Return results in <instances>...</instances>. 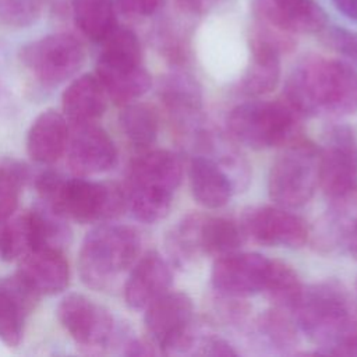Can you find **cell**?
<instances>
[{
  "label": "cell",
  "mask_w": 357,
  "mask_h": 357,
  "mask_svg": "<svg viewBox=\"0 0 357 357\" xmlns=\"http://www.w3.org/2000/svg\"><path fill=\"white\" fill-rule=\"evenodd\" d=\"M271 259L257 252H229L220 255L211 272L216 290L227 296L244 297L262 291L268 278Z\"/></svg>",
  "instance_id": "cell-12"
},
{
  "label": "cell",
  "mask_w": 357,
  "mask_h": 357,
  "mask_svg": "<svg viewBox=\"0 0 357 357\" xmlns=\"http://www.w3.org/2000/svg\"><path fill=\"white\" fill-rule=\"evenodd\" d=\"M20 60L42 85L57 86L79 71L85 50L75 36L59 32L22 46Z\"/></svg>",
  "instance_id": "cell-8"
},
{
  "label": "cell",
  "mask_w": 357,
  "mask_h": 357,
  "mask_svg": "<svg viewBox=\"0 0 357 357\" xmlns=\"http://www.w3.org/2000/svg\"><path fill=\"white\" fill-rule=\"evenodd\" d=\"M300 114L286 102L254 100L236 106L227 119L231 135L252 149H266L293 138Z\"/></svg>",
  "instance_id": "cell-6"
},
{
  "label": "cell",
  "mask_w": 357,
  "mask_h": 357,
  "mask_svg": "<svg viewBox=\"0 0 357 357\" xmlns=\"http://www.w3.org/2000/svg\"><path fill=\"white\" fill-rule=\"evenodd\" d=\"M45 0H0V22L13 28H25L38 21Z\"/></svg>",
  "instance_id": "cell-32"
},
{
  "label": "cell",
  "mask_w": 357,
  "mask_h": 357,
  "mask_svg": "<svg viewBox=\"0 0 357 357\" xmlns=\"http://www.w3.org/2000/svg\"><path fill=\"white\" fill-rule=\"evenodd\" d=\"M71 8L77 28L95 43H102L117 26L113 0H73Z\"/></svg>",
  "instance_id": "cell-23"
},
{
  "label": "cell",
  "mask_w": 357,
  "mask_h": 357,
  "mask_svg": "<svg viewBox=\"0 0 357 357\" xmlns=\"http://www.w3.org/2000/svg\"><path fill=\"white\" fill-rule=\"evenodd\" d=\"M39 297L18 273L0 278V342L8 347L20 344L25 321Z\"/></svg>",
  "instance_id": "cell-16"
},
{
  "label": "cell",
  "mask_w": 357,
  "mask_h": 357,
  "mask_svg": "<svg viewBox=\"0 0 357 357\" xmlns=\"http://www.w3.org/2000/svg\"><path fill=\"white\" fill-rule=\"evenodd\" d=\"M116 10L130 17H149L158 13L165 0H113Z\"/></svg>",
  "instance_id": "cell-34"
},
{
  "label": "cell",
  "mask_w": 357,
  "mask_h": 357,
  "mask_svg": "<svg viewBox=\"0 0 357 357\" xmlns=\"http://www.w3.org/2000/svg\"><path fill=\"white\" fill-rule=\"evenodd\" d=\"M120 127L127 139L139 148L151 145L158 135L156 113L142 103H127L119 116Z\"/></svg>",
  "instance_id": "cell-26"
},
{
  "label": "cell",
  "mask_w": 357,
  "mask_h": 357,
  "mask_svg": "<svg viewBox=\"0 0 357 357\" xmlns=\"http://www.w3.org/2000/svg\"><path fill=\"white\" fill-rule=\"evenodd\" d=\"M32 231L28 211L4 220L0 229V258L6 262L20 259L32 250Z\"/></svg>",
  "instance_id": "cell-29"
},
{
  "label": "cell",
  "mask_w": 357,
  "mask_h": 357,
  "mask_svg": "<svg viewBox=\"0 0 357 357\" xmlns=\"http://www.w3.org/2000/svg\"><path fill=\"white\" fill-rule=\"evenodd\" d=\"M258 331L269 344L280 350L293 347L297 343L296 326L279 307L265 311L259 317Z\"/></svg>",
  "instance_id": "cell-31"
},
{
  "label": "cell",
  "mask_w": 357,
  "mask_h": 357,
  "mask_svg": "<svg viewBox=\"0 0 357 357\" xmlns=\"http://www.w3.org/2000/svg\"><path fill=\"white\" fill-rule=\"evenodd\" d=\"M95 74L107 98L117 105L134 102L152 85L151 75L142 64L138 36L131 29L119 25L102 42Z\"/></svg>",
  "instance_id": "cell-4"
},
{
  "label": "cell",
  "mask_w": 357,
  "mask_h": 357,
  "mask_svg": "<svg viewBox=\"0 0 357 357\" xmlns=\"http://www.w3.org/2000/svg\"><path fill=\"white\" fill-rule=\"evenodd\" d=\"M241 240V231L234 222L202 215L198 229L199 252L220 257L236 251Z\"/></svg>",
  "instance_id": "cell-25"
},
{
  "label": "cell",
  "mask_w": 357,
  "mask_h": 357,
  "mask_svg": "<svg viewBox=\"0 0 357 357\" xmlns=\"http://www.w3.org/2000/svg\"><path fill=\"white\" fill-rule=\"evenodd\" d=\"M319 185V151L311 142H296L273 162L269 197L280 206L298 208L307 204Z\"/></svg>",
  "instance_id": "cell-7"
},
{
  "label": "cell",
  "mask_w": 357,
  "mask_h": 357,
  "mask_svg": "<svg viewBox=\"0 0 357 357\" xmlns=\"http://www.w3.org/2000/svg\"><path fill=\"white\" fill-rule=\"evenodd\" d=\"M57 319L71 339L88 350H100L109 344L114 332L112 314L89 297L70 293L57 305Z\"/></svg>",
  "instance_id": "cell-11"
},
{
  "label": "cell",
  "mask_w": 357,
  "mask_h": 357,
  "mask_svg": "<svg viewBox=\"0 0 357 357\" xmlns=\"http://www.w3.org/2000/svg\"><path fill=\"white\" fill-rule=\"evenodd\" d=\"M244 230L257 243L272 247H301L308 230L303 219L276 206H261L244 216Z\"/></svg>",
  "instance_id": "cell-14"
},
{
  "label": "cell",
  "mask_w": 357,
  "mask_h": 357,
  "mask_svg": "<svg viewBox=\"0 0 357 357\" xmlns=\"http://www.w3.org/2000/svg\"><path fill=\"white\" fill-rule=\"evenodd\" d=\"M172 271L155 251L146 252L130 272L124 286V300L132 310H145L152 301L169 291Z\"/></svg>",
  "instance_id": "cell-18"
},
{
  "label": "cell",
  "mask_w": 357,
  "mask_h": 357,
  "mask_svg": "<svg viewBox=\"0 0 357 357\" xmlns=\"http://www.w3.org/2000/svg\"><path fill=\"white\" fill-rule=\"evenodd\" d=\"M127 206L132 216L144 223H156L167 216L173 194L160 192L138 185L127 184L126 190Z\"/></svg>",
  "instance_id": "cell-27"
},
{
  "label": "cell",
  "mask_w": 357,
  "mask_h": 357,
  "mask_svg": "<svg viewBox=\"0 0 357 357\" xmlns=\"http://www.w3.org/2000/svg\"><path fill=\"white\" fill-rule=\"evenodd\" d=\"M303 289L297 273L289 265L279 261H271L264 290L279 308L293 310Z\"/></svg>",
  "instance_id": "cell-28"
},
{
  "label": "cell",
  "mask_w": 357,
  "mask_h": 357,
  "mask_svg": "<svg viewBox=\"0 0 357 357\" xmlns=\"http://www.w3.org/2000/svg\"><path fill=\"white\" fill-rule=\"evenodd\" d=\"M222 0H176L177 7L192 15H202L211 11L215 6H218Z\"/></svg>",
  "instance_id": "cell-35"
},
{
  "label": "cell",
  "mask_w": 357,
  "mask_h": 357,
  "mask_svg": "<svg viewBox=\"0 0 357 357\" xmlns=\"http://www.w3.org/2000/svg\"><path fill=\"white\" fill-rule=\"evenodd\" d=\"M319 185L335 199L357 194V141L347 126H335L319 151Z\"/></svg>",
  "instance_id": "cell-10"
},
{
  "label": "cell",
  "mask_w": 357,
  "mask_h": 357,
  "mask_svg": "<svg viewBox=\"0 0 357 357\" xmlns=\"http://www.w3.org/2000/svg\"><path fill=\"white\" fill-rule=\"evenodd\" d=\"M346 244H347L350 252L357 258V218H356L354 225H353V227H351V230H350V234H349V237H347Z\"/></svg>",
  "instance_id": "cell-40"
},
{
  "label": "cell",
  "mask_w": 357,
  "mask_h": 357,
  "mask_svg": "<svg viewBox=\"0 0 357 357\" xmlns=\"http://www.w3.org/2000/svg\"><path fill=\"white\" fill-rule=\"evenodd\" d=\"M286 102L300 114H351L357 110V71L347 63L305 57L284 86Z\"/></svg>",
  "instance_id": "cell-1"
},
{
  "label": "cell",
  "mask_w": 357,
  "mask_h": 357,
  "mask_svg": "<svg viewBox=\"0 0 357 357\" xmlns=\"http://www.w3.org/2000/svg\"><path fill=\"white\" fill-rule=\"evenodd\" d=\"M252 11L258 22L290 35L321 32L326 26V15L314 0H252Z\"/></svg>",
  "instance_id": "cell-15"
},
{
  "label": "cell",
  "mask_w": 357,
  "mask_h": 357,
  "mask_svg": "<svg viewBox=\"0 0 357 357\" xmlns=\"http://www.w3.org/2000/svg\"><path fill=\"white\" fill-rule=\"evenodd\" d=\"M321 32L322 42L328 47L333 49L357 66V32L342 26H325Z\"/></svg>",
  "instance_id": "cell-33"
},
{
  "label": "cell",
  "mask_w": 357,
  "mask_h": 357,
  "mask_svg": "<svg viewBox=\"0 0 357 357\" xmlns=\"http://www.w3.org/2000/svg\"><path fill=\"white\" fill-rule=\"evenodd\" d=\"M107 93L96 74L73 79L61 95L64 117L74 126L95 123L106 110Z\"/></svg>",
  "instance_id": "cell-21"
},
{
  "label": "cell",
  "mask_w": 357,
  "mask_h": 357,
  "mask_svg": "<svg viewBox=\"0 0 357 357\" xmlns=\"http://www.w3.org/2000/svg\"><path fill=\"white\" fill-rule=\"evenodd\" d=\"M35 187L42 204L81 225L114 219L127 208L126 192L117 184L68 178L46 170L36 176Z\"/></svg>",
  "instance_id": "cell-2"
},
{
  "label": "cell",
  "mask_w": 357,
  "mask_h": 357,
  "mask_svg": "<svg viewBox=\"0 0 357 357\" xmlns=\"http://www.w3.org/2000/svg\"><path fill=\"white\" fill-rule=\"evenodd\" d=\"M66 149L71 172L81 177L105 173L117 162L113 139L95 123L74 126Z\"/></svg>",
  "instance_id": "cell-13"
},
{
  "label": "cell",
  "mask_w": 357,
  "mask_h": 357,
  "mask_svg": "<svg viewBox=\"0 0 357 357\" xmlns=\"http://www.w3.org/2000/svg\"><path fill=\"white\" fill-rule=\"evenodd\" d=\"M192 197L205 208L226 205L233 192V183L222 166L208 156H195L188 169Z\"/></svg>",
  "instance_id": "cell-22"
},
{
  "label": "cell",
  "mask_w": 357,
  "mask_h": 357,
  "mask_svg": "<svg viewBox=\"0 0 357 357\" xmlns=\"http://www.w3.org/2000/svg\"><path fill=\"white\" fill-rule=\"evenodd\" d=\"M204 354L208 356H237V351L223 339L209 337L204 343Z\"/></svg>",
  "instance_id": "cell-36"
},
{
  "label": "cell",
  "mask_w": 357,
  "mask_h": 357,
  "mask_svg": "<svg viewBox=\"0 0 357 357\" xmlns=\"http://www.w3.org/2000/svg\"><path fill=\"white\" fill-rule=\"evenodd\" d=\"M183 177L178 156L170 151L145 152L130 163L127 184L173 194Z\"/></svg>",
  "instance_id": "cell-19"
},
{
  "label": "cell",
  "mask_w": 357,
  "mask_h": 357,
  "mask_svg": "<svg viewBox=\"0 0 357 357\" xmlns=\"http://www.w3.org/2000/svg\"><path fill=\"white\" fill-rule=\"evenodd\" d=\"M17 273L39 294L53 296L70 283V266L59 248H35L20 258Z\"/></svg>",
  "instance_id": "cell-17"
},
{
  "label": "cell",
  "mask_w": 357,
  "mask_h": 357,
  "mask_svg": "<svg viewBox=\"0 0 357 357\" xmlns=\"http://www.w3.org/2000/svg\"><path fill=\"white\" fill-rule=\"evenodd\" d=\"M68 135L66 117L56 110H45L29 127L26 152L36 163L52 165L66 152Z\"/></svg>",
  "instance_id": "cell-20"
},
{
  "label": "cell",
  "mask_w": 357,
  "mask_h": 357,
  "mask_svg": "<svg viewBox=\"0 0 357 357\" xmlns=\"http://www.w3.org/2000/svg\"><path fill=\"white\" fill-rule=\"evenodd\" d=\"M325 354H333V356H357V331L347 336L343 342H340L337 346L328 350Z\"/></svg>",
  "instance_id": "cell-37"
},
{
  "label": "cell",
  "mask_w": 357,
  "mask_h": 357,
  "mask_svg": "<svg viewBox=\"0 0 357 357\" xmlns=\"http://www.w3.org/2000/svg\"><path fill=\"white\" fill-rule=\"evenodd\" d=\"M194 305L185 293L166 291L145 308L144 324L165 354L184 351L192 344Z\"/></svg>",
  "instance_id": "cell-9"
},
{
  "label": "cell",
  "mask_w": 357,
  "mask_h": 357,
  "mask_svg": "<svg viewBox=\"0 0 357 357\" xmlns=\"http://www.w3.org/2000/svg\"><path fill=\"white\" fill-rule=\"evenodd\" d=\"M141 251L138 231L124 225H99L91 229L79 248L78 271L91 289H105L128 269Z\"/></svg>",
  "instance_id": "cell-5"
},
{
  "label": "cell",
  "mask_w": 357,
  "mask_h": 357,
  "mask_svg": "<svg viewBox=\"0 0 357 357\" xmlns=\"http://www.w3.org/2000/svg\"><path fill=\"white\" fill-rule=\"evenodd\" d=\"M155 351L142 340L138 339H132L126 344V350L124 354L126 356H151Z\"/></svg>",
  "instance_id": "cell-38"
},
{
  "label": "cell",
  "mask_w": 357,
  "mask_h": 357,
  "mask_svg": "<svg viewBox=\"0 0 357 357\" xmlns=\"http://www.w3.org/2000/svg\"><path fill=\"white\" fill-rule=\"evenodd\" d=\"M159 96L173 114L184 120L197 116L202 106V95L197 81L183 73L165 77L159 85Z\"/></svg>",
  "instance_id": "cell-24"
},
{
  "label": "cell",
  "mask_w": 357,
  "mask_h": 357,
  "mask_svg": "<svg viewBox=\"0 0 357 357\" xmlns=\"http://www.w3.org/2000/svg\"><path fill=\"white\" fill-rule=\"evenodd\" d=\"M332 1L343 15L357 22V0H332Z\"/></svg>",
  "instance_id": "cell-39"
},
{
  "label": "cell",
  "mask_w": 357,
  "mask_h": 357,
  "mask_svg": "<svg viewBox=\"0 0 357 357\" xmlns=\"http://www.w3.org/2000/svg\"><path fill=\"white\" fill-rule=\"evenodd\" d=\"M293 311L301 331L325 347L324 354L357 331L353 304L344 289L335 282L303 289Z\"/></svg>",
  "instance_id": "cell-3"
},
{
  "label": "cell",
  "mask_w": 357,
  "mask_h": 357,
  "mask_svg": "<svg viewBox=\"0 0 357 357\" xmlns=\"http://www.w3.org/2000/svg\"><path fill=\"white\" fill-rule=\"evenodd\" d=\"M28 180L29 170L24 163L8 160L0 166V222L14 215L21 188Z\"/></svg>",
  "instance_id": "cell-30"
}]
</instances>
